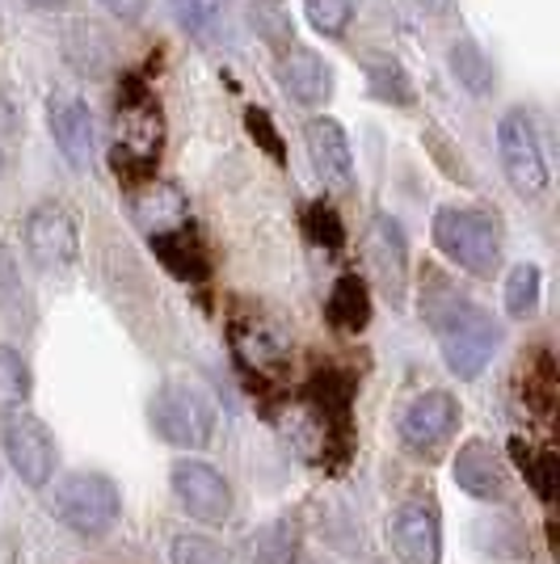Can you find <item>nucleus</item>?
Wrapping results in <instances>:
<instances>
[{
  "mask_svg": "<svg viewBox=\"0 0 560 564\" xmlns=\"http://www.w3.org/2000/svg\"><path fill=\"white\" fill-rule=\"evenodd\" d=\"M354 400L358 371L346 362H316L300 383L287 388V397L266 413V422L279 430V438L308 468L342 476L358 447Z\"/></svg>",
  "mask_w": 560,
  "mask_h": 564,
  "instance_id": "1",
  "label": "nucleus"
},
{
  "mask_svg": "<svg viewBox=\"0 0 560 564\" xmlns=\"http://www.w3.org/2000/svg\"><path fill=\"white\" fill-rule=\"evenodd\" d=\"M421 321L439 337L446 371L455 379H476L502 346V325L493 312L455 291L439 270H426L421 279Z\"/></svg>",
  "mask_w": 560,
  "mask_h": 564,
  "instance_id": "2",
  "label": "nucleus"
},
{
  "mask_svg": "<svg viewBox=\"0 0 560 564\" xmlns=\"http://www.w3.org/2000/svg\"><path fill=\"white\" fill-rule=\"evenodd\" d=\"M228 341H233L236 376L249 388L257 413L266 417L291 388V367H295L291 333L282 329L279 316L261 307H236L228 316Z\"/></svg>",
  "mask_w": 560,
  "mask_h": 564,
  "instance_id": "3",
  "label": "nucleus"
},
{
  "mask_svg": "<svg viewBox=\"0 0 560 564\" xmlns=\"http://www.w3.org/2000/svg\"><path fill=\"white\" fill-rule=\"evenodd\" d=\"M434 249L472 279H493L502 265V224L476 207H443L434 215Z\"/></svg>",
  "mask_w": 560,
  "mask_h": 564,
  "instance_id": "4",
  "label": "nucleus"
},
{
  "mask_svg": "<svg viewBox=\"0 0 560 564\" xmlns=\"http://www.w3.org/2000/svg\"><path fill=\"white\" fill-rule=\"evenodd\" d=\"M51 514L80 540H106L122 514V494L101 471H72L51 489Z\"/></svg>",
  "mask_w": 560,
  "mask_h": 564,
  "instance_id": "5",
  "label": "nucleus"
},
{
  "mask_svg": "<svg viewBox=\"0 0 560 564\" xmlns=\"http://www.w3.org/2000/svg\"><path fill=\"white\" fill-rule=\"evenodd\" d=\"M152 434L177 451H203L215 438V404L194 383H161L148 400Z\"/></svg>",
  "mask_w": 560,
  "mask_h": 564,
  "instance_id": "6",
  "label": "nucleus"
},
{
  "mask_svg": "<svg viewBox=\"0 0 560 564\" xmlns=\"http://www.w3.org/2000/svg\"><path fill=\"white\" fill-rule=\"evenodd\" d=\"M161 94L143 72H127L115 94V148L161 161Z\"/></svg>",
  "mask_w": 560,
  "mask_h": 564,
  "instance_id": "7",
  "label": "nucleus"
},
{
  "mask_svg": "<svg viewBox=\"0 0 560 564\" xmlns=\"http://www.w3.org/2000/svg\"><path fill=\"white\" fill-rule=\"evenodd\" d=\"M460 417H464V409H460V400L451 397V392H443V388L418 392L405 404V413H400L397 422L400 447L430 464V459H439L451 447V438L460 430Z\"/></svg>",
  "mask_w": 560,
  "mask_h": 564,
  "instance_id": "8",
  "label": "nucleus"
},
{
  "mask_svg": "<svg viewBox=\"0 0 560 564\" xmlns=\"http://www.w3.org/2000/svg\"><path fill=\"white\" fill-rule=\"evenodd\" d=\"M497 156L502 169L510 177V186L518 198H543L548 194V156H543V143L527 110H510L497 122Z\"/></svg>",
  "mask_w": 560,
  "mask_h": 564,
  "instance_id": "9",
  "label": "nucleus"
},
{
  "mask_svg": "<svg viewBox=\"0 0 560 564\" xmlns=\"http://www.w3.org/2000/svg\"><path fill=\"white\" fill-rule=\"evenodd\" d=\"M22 236L30 261L47 274H64L80 258V232H76V219L64 203H39L25 215Z\"/></svg>",
  "mask_w": 560,
  "mask_h": 564,
  "instance_id": "10",
  "label": "nucleus"
},
{
  "mask_svg": "<svg viewBox=\"0 0 560 564\" xmlns=\"http://www.w3.org/2000/svg\"><path fill=\"white\" fill-rule=\"evenodd\" d=\"M169 489L177 497V506L198 522H228L236 510L233 485L224 480V471L203 459H177L169 471Z\"/></svg>",
  "mask_w": 560,
  "mask_h": 564,
  "instance_id": "11",
  "label": "nucleus"
},
{
  "mask_svg": "<svg viewBox=\"0 0 560 564\" xmlns=\"http://www.w3.org/2000/svg\"><path fill=\"white\" fill-rule=\"evenodd\" d=\"M4 459L13 464V471L22 476V485L30 489H47L51 476H55V464H60V447L51 438V430L34 413H13L4 422Z\"/></svg>",
  "mask_w": 560,
  "mask_h": 564,
  "instance_id": "12",
  "label": "nucleus"
},
{
  "mask_svg": "<svg viewBox=\"0 0 560 564\" xmlns=\"http://www.w3.org/2000/svg\"><path fill=\"white\" fill-rule=\"evenodd\" d=\"M388 540L400 564H443V522L439 506L409 497L400 501L392 522H388Z\"/></svg>",
  "mask_w": 560,
  "mask_h": 564,
  "instance_id": "13",
  "label": "nucleus"
},
{
  "mask_svg": "<svg viewBox=\"0 0 560 564\" xmlns=\"http://www.w3.org/2000/svg\"><path fill=\"white\" fill-rule=\"evenodd\" d=\"M451 471H455V485H460L467 497L489 501V506H506V501H510V471H506V459H502L497 447L485 443V438H467L464 447L455 451Z\"/></svg>",
  "mask_w": 560,
  "mask_h": 564,
  "instance_id": "14",
  "label": "nucleus"
},
{
  "mask_svg": "<svg viewBox=\"0 0 560 564\" xmlns=\"http://www.w3.org/2000/svg\"><path fill=\"white\" fill-rule=\"evenodd\" d=\"M148 245H152L157 261H161L164 270L182 282V286H190V291H207L211 286V279H215V261H211L207 240L194 232L190 224L148 236Z\"/></svg>",
  "mask_w": 560,
  "mask_h": 564,
  "instance_id": "15",
  "label": "nucleus"
},
{
  "mask_svg": "<svg viewBox=\"0 0 560 564\" xmlns=\"http://www.w3.org/2000/svg\"><path fill=\"white\" fill-rule=\"evenodd\" d=\"M47 127L51 140L60 148V156L68 161L72 169H89L97 148V127L89 106L76 94H51L47 97Z\"/></svg>",
  "mask_w": 560,
  "mask_h": 564,
  "instance_id": "16",
  "label": "nucleus"
},
{
  "mask_svg": "<svg viewBox=\"0 0 560 564\" xmlns=\"http://www.w3.org/2000/svg\"><path fill=\"white\" fill-rule=\"evenodd\" d=\"M279 80H282V94L291 97V101H300V106H308V110H321V106H329V97H333V68H329L316 51L300 47V43L282 47Z\"/></svg>",
  "mask_w": 560,
  "mask_h": 564,
  "instance_id": "17",
  "label": "nucleus"
},
{
  "mask_svg": "<svg viewBox=\"0 0 560 564\" xmlns=\"http://www.w3.org/2000/svg\"><path fill=\"white\" fill-rule=\"evenodd\" d=\"M304 143H308V156H312L316 177H321L329 189H351L354 152H351L346 131H342V122H333V118H325V115L312 118L304 127Z\"/></svg>",
  "mask_w": 560,
  "mask_h": 564,
  "instance_id": "18",
  "label": "nucleus"
},
{
  "mask_svg": "<svg viewBox=\"0 0 560 564\" xmlns=\"http://www.w3.org/2000/svg\"><path fill=\"white\" fill-rule=\"evenodd\" d=\"M367 258H371L379 282L388 286L392 300H405V286H409V240L392 215H375L371 228H367Z\"/></svg>",
  "mask_w": 560,
  "mask_h": 564,
  "instance_id": "19",
  "label": "nucleus"
},
{
  "mask_svg": "<svg viewBox=\"0 0 560 564\" xmlns=\"http://www.w3.org/2000/svg\"><path fill=\"white\" fill-rule=\"evenodd\" d=\"M514 383H518L523 409L548 430L552 425V409H557V362H552V350L536 346V350L518 362V379Z\"/></svg>",
  "mask_w": 560,
  "mask_h": 564,
  "instance_id": "20",
  "label": "nucleus"
},
{
  "mask_svg": "<svg viewBox=\"0 0 560 564\" xmlns=\"http://www.w3.org/2000/svg\"><path fill=\"white\" fill-rule=\"evenodd\" d=\"M131 198V215H136V224H140L148 236L157 232H169V228H182L186 224V194L177 186H169V182H152V186L136 189V194H127Z\"/></svg>",
  "mask_w": 560,
  "mask_h": 564,
  "instance_id": "21",
  "label": "nucleus"
},
{
  "mask_svg": "<svg viewBox=\"0 0 560 564\" xmlns=\"http://www.w3.org/2000/svg\"><path fill=\"white\" fill-rule=\"evenodd\" d=\"M325 321L337 333H367L371 325V286L363 274H342V279L329 286V300H325Z\"/></svg>",
  "mask_w": 560,
  "mask_h": 564,
  "instance_id": "22",
  "label": "nucleus"
},
{
  "mask_svg": "<svg viewBox=\"0 0 560 564\" xmlns=\"http://www.w3.org/2000/svg\"><path fill=\"white\" fill-rule=\"evenodd\" d=\"M30 392H34V376H30V362L13 346H0V413L13 417V413H25L30 404Z\"/></svg>",
  "mask_w": 560,
  "mask_h": 564,
  "instance_id": "23",
  "label": "nucleus"
},
{
  "mask_svg": "<svg viewBox=\"0 0 560 564\" xmlns=\"http://www.w3.org/2000/svg\"><path fill=\"white\" fill-rule=\"evenodd\" d=\"M510 455L518 471L527 476V485L536 489V497L548 506L552 501V468H557V459H552V447H536L531 438H510Z\"/></svg>",
  "mask_w": 560,
  "mask_h": 564,
  "instance_id": "24",
  "label": "nucleus"
},
{
  "mask_svg": "<svg viewBox=\"0 0 560 564\" xmlns=\"http://www.w3.org/2000/svg\"><path fill=\"white\" fill-rule=\"evenodd\" d=\"M304 236L316 245V249H325V253H346V224H342V215L333 203L325 198H316V203H308L304 207Z\"/></svg>",
  "mask_w": 560,
  "mask_h": 564,
  "instance_id": "25",
  "label": "nucleus"
},
{
  "mask_svg": "<svg viewBox=\"0 0 560 564\" xmlns=\"http://www.w3.org/2000/svg\"><path fill=\"white\" fill-rule=\"evenodd\" d=\"M367 89H371V97L384 101V106H413V101H418L413 76L400 68V64H392V59L367 64Z\"/></svg>",
  "mask_w": 560,
  "mask_h": 564,
  "instance_id": "26",
  "label": "nucleus"
},
{
  "mask_svg": "<svg viewBox=\"0 0 560 564\" xmlns=\"http://www.w3.org/2000/svg\"><path fill=\"white\" fill-rule=\"evenodd\" d=\"M451 72H455V80L464 85L467 94L485 97L493 89L489 59H485V51L476 47L472 39H464V43H455V47H451Z\"/></svg>",
  "mask_w": 560,
  "mask_h": 564,
  "instance_id": "27",
  "label": "nucleus"
},
{
  "mask_svg": "<svg viewBox=\"0 0 560 564\" xmlns=\"http://www.w3.org/2000/svg\"><path fill=\"white\" fill-rule=\"evenodd\" d=\"M539 291H543V274H539V265H531V261L514 265L510 279H506V312H510L514 321L536 316Z\"/></svg>",
  "mask_w": 560,
  "mask_h": 564,
  "instance_id": "28",
  "label": "nucleus"
},
{
  "mask_svg": "<svg viewBox=\"0 0 560 564\" xmlns=\"http://www.w3.org/2000/svg\"><path fill=\"white\" fill-rule=\"evenodd\" d=\"M300 561V543L291 522H270L254 540V564H295Z\"/></svg>",
  "mask_w": 560,
  "mask_h": 564,
  "instance_id": "29",
  "label": "nucleus"
},
{
  "mask_svg": "<svg viewBox=\"0 0 560 564\" xmlns=\"http://www.w3.org/2000/svg\"><path fill=\"white\" fill-rule=\"evenodd\" d=\"M304 13H308V25H312L316 34L342 39V34L351 30L354 4L351 0H304Z\"/></svg>",
  "mask_w": 560,
  "mask_h": 564,
  "instance_id": "30",
  "label": "nucleus"
},
{
  "mask_svg": "<svg viewBox=\"0 0 560 564\" xmlns=\"http://www.w3.org/2000/svg\"><path fill=\"white\" fill-rule=\"evenodd\" d=\"M245 131L254 135V143L274 161V165L287 161V148H282V135H279V127H274V115H270V110L249 106V110H245Z\"/></svg>",
  "mask_w": 560,
  "mask_h": 564,
  "instance_id": "31",
  "label": "nucleus"
},
{
  "mask_svg": "<svg viewBox=\"0 0 560 564\" xmlns=\"http://www.w3.org/2000/svg\"><path fill=\"white\" fill-rule=\"evenodd\" d=\"M169 564H228V552L207 535H177L169 547Z\"/></svg>",
  "mask_w": 560,
  "mask_h": 564,
  "instance_id": "32",
  "label": "nucleus"
},
{
  "mask_svg": "<svg viewBox=\"0 0 560 564\" xmlns=\"http://www.w3.org/2000/svg\"><path fill=\"white\" fill-rule=\"evenodd\" d=\"M219 9H224V0H173V13L190 34H207L211 25L219 22Z\"/></svg>",
  "mask_w": 560,
  "mask_h": 564,
  "instance_id": "33",
  "label": "nucleus"
},
{
  "mask_svg": "<svg viewBox=\"0 0 560 564\" xmlns=\"http://www.w3.org/2000/svg\"><path fill=\"white\" fill-rule=\"evenodd\" d=\"M101 9H110L122 22H140L143 13H148V0H101Z\"/></svg>",
  "mask_w": 560,
  "mask_h": 564,
  "instance_id": "34",
  "label": "nucleus"
},
{
  "mask_svg": "<svg viewBox=\"0 0 560 564\" xmlns=\"http://www.w3.org/2000/svg\"><path fill=\"white\" fill-rule=\"evenodd\" d=\"M0 131H13V101L0 89Z\"/></svg>",
  "mask_w": 560,
  "mask_h": 564,
  "instance_id": "35",
  "label": "nucleus"
},
{
  "mask_svg": "<svg viewBox=\"0 0 560 564\" xmlns=\"http://www.w3.org/2000/svg\"><path fill=\"white\" fill-rule=\"evenodd\" d=\"M418 4L430 13V18H443V13H451V4H455V0H418Z\"/></svg>",
  "mask_w": 560,
  "mask_h": 564,
  "instance_id": "36",
  "label": "nucleus"
},
{
  "mask_svg": "<svg viewBox=\"0 0 560 564\" xmlns=\"http://www.w3.org/2000/svg\"><path fill=\"white\" fill-rule=\"evenodd\" d=\"M25 4H34L39 13H55V9H64L68 0H25Z\"/></svg>",
  "mask_w": 560,
  "mask_h": 564,
  "instance_id": "37",
  "label": "nucleus"
}]
</instances>
